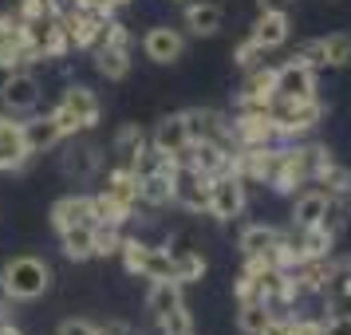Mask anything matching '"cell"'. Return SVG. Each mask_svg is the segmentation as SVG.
<instances>
[{"instance_id": "6da1fadb", "label": "cell", "mask_w": 351, "mask_h": 335, "mask_svg": "<svg viewBox=\"0 0 351 335\" xmlns=\"http://www.w3.org/2000/svg\"><path fill=\"white\" fill-rule=\"evenodd\" d=\"M51 288V264L40 256H12L4 269H0V292L8 300H40Z\"/></svg>"}, {"instance_id": "7a4b0ae2", "label": "cell", "mask_w": 351, "mask_h": 335, "mask_svg": "<svg viewBox=\"0 0 351 335\" xmlns=\"http://www.w3.org/2000/svg\"><path fill=\"white\" fill-rule=\"evenodd\" d=\"M99 114H103V103L91 87H83V83H71L64 91V99L51 107V119L60 123L67 138L71 134H83V130H95L99 127Z\"/></svg>"}, {"instance_id": "3957f363", "label": "cell", "mask_w": 351, "mask_h": 335, "mask_svg": "<svg viewBox=\"0 0 351 335\" xmlns=\"http://www.w3.org/2000/svg\"><path fill=\"white\" fill-rule=\"evenodd\" d=\"M269 114H272V123H276V130H280V138H285V142H296V138H304V134H312V130L319 127L324 103H319V95H312V99H272Z\"/></svg>"}, {"instance_id": "277c9868", "label": "cell", "mask_w": 351, "mask_h": 335, "mask_svg": "<svg viewBox=\"0 0 351 335\" xmlns=\"http://www.w3.org/2000/svg\"><path fill=\"white\" fill-rule=\"evenodd\" d=\"M245 206H249V186H245L233 170H225V174H217L209 182L206 213L213 221H237L241 213H245Z\"/></svg>"}, {"instance_id": "5b68a950", "label": "cell", "mask_w": 351, "mask_h": 335, "mask_svg": "<svg viewBox=\"0 0 351 335\" xmlns=\"http://www.w3.org/2000/svg\"><path fill=\"white\" fill-rule=\"evenodd\" d=\"M170 182H174V206L186 209V213H206L209 206V182L213 177L202 174L193 162H174V170H170Z\"/></svg>"}, {"instance_id": "8992f818", "label": "cell", "mask_w": 351, "mask_h": 335, "mask_svg": "<svg viewBox=\"0 0 351 335\" xmlns=\"http://www.w3.org/2000/svg\"><path fill=\"white\" fill-rule=\"evenodd\" d=\"M40 95H44V83L36 71H8L4 79H0V103H4V111L8 114H32L40 107Z\"/></svg>"}, {"instance_id": "52a82bcc", "label": "cell", "mask_w": 351, "mask_h": 335, "mask_svg": "<svg viewBox=\"0 0 351 335\" xmlns=\"http://www.w3.org/2000/svg\"><path fill=\"white\" fill-rule=\"evenodd\" d=\"M296 60L312 64L316 71L328 67H351V32H328L319 40H308L296 48Z\"/></svg>"}, {"instance_id": "ba28073f", "label": "cell", "mask_w": 351, "mask_h": 335, "mask_svg": "<svg viewBox=\"0 0 351 335\" xmlns=\"http://www.w3.org/2000/svg\"><path fill=\"white\" fill-rule=\"evenodd\" d=\"M60 170H64L71 182H91V177H99V170H103V154H99V146L91 142V138L71 134V138H64Z\"/></svg>"}, {"instance_id": "9c48e42d", "label": "cell", "mask_w": 351, "mask_h": 335, "mask_svg": "<svg viewBox=\"0 0 351 335\" xmlns=\"http://www.w3.org/2000/svg\"><path fill=\"white\" fill-rule=\"evenodd\" d=\"M32 162V150L24 142V127L16 123V114H0V174H20Z\"/></svg>"}, {"instance_id": "30bf717a", "label": "cell", "mask_w": 351, "mask_h": 335, "mask_svg": "<svg viewBox=\"0 0 351 335\" xmlns=\"http://www.w3.org/2000/svg\"><path fill=\"white\" fill-rule=\"evenodd\" d=\"M316 67L304 64V60H288V64L276 67V79H272V91L276 99H312L316 95Z\"/></svg>"}, {"instance_id": "8fae6325", "label": "cell", "mask_w": 351, "mask_h": 335, "mask_svg": "<svg viewBox=\"0 0 351 335\" xmlns=\"http://www.w3.org/2000/svg\"><path fill=\"white\" fill-rule=\"evenodd\" d=\"M28 60H36V55H32V48H28V40H24L20 16L0 12V67H4V71H16V67H24Z\"/></svg>"}, {"instance_id": "7c38bea8", "label": "cell", "mask_w": 351, "mask_h": 335, "mask_svg": "<svg viewBox=\"0 0 351 335\" xmlns=\"http://www.w3.org/2000/svg\"><path fill=\"white\" fill-rule=\"evenodd\" d=\"M143 51L150 64H178L182 55H186V36L178 32V28H170V24H158V28H150V32L143 36Z\"/></svg>"}, {"instance_id": "4fadbf2b", "label": "cell", "mask_w": 351, "mask_h": 335, "mask_svg": "<svg viewBox=\"0 0 351 335\" xmlns=\"http://www.w3.org/2000/svg\"><path fill=\"white\" fill-rule=\"evenodd\" d=\"M48 221L56 233H64L71 225H95V197L91 193H67V197H60L51 206Z\"/></svg>"}, {"instance_id": "5bb4252c", "label": "cell", "mask_w": 351, "mask_h": 335, "mask_svg": "<svg viewBox=\"0 0 351 335\" xmlns=\"http://www.w3.org/2000/svg\"><path fill=\"white\" fill-rule=\"evenodd\" d=\"M150 146L154 150H162L166 158L182 162L186 158V150H190V130H186V114H166V119H158V127H154V134H150Z\"/></svg>"}, {"instance_id": "9a60e30c", "label": "cell", "mask_w": 351, "mask_h": 335, "mask_svg": "<svg viewBox=\"0 0 351 335\" xmlns=\"http://www.w3.org/2000/svg\"><path fill=\"white\" fill-rule=\"evenodd\" d=\"M170 249V256H174V280L178 284H197L202 276H206V256H202V249L190 240V233H182V237H174V245H166Z\"/></svg>"}, {"instance_id": "2e32d148", "label": "cell", "mask_w": 351, "mask_h": 335, "mask_svg": "<svg viewBox=\"0 0 351 335\" xmlns=\"http://www.w3.org/2000/svg\"><path fill=\"white\" fill-rule=\"evenodd\" d=\"M24 127V142H28V150H32V158L36 154H48V150H56V146H64V130H60V123L48 114H32V119H24L20 123Z\"/></svg>"}, {"instance_id": "e0dca14e", "label": "cell", "mask_w": 351, "mask_h": 335, "mask_svg": "<svg viewBox=\"0 0 351 335\" xmlns=\"http://www.w3.org/2000/svg\"><path fill=\"white\" fill-rule=\"evenodd\" d=\"M328 209H332V197H328V193L319 190V186H304V190L296 193V201H292V225H296V229L324 225Z\"/></svg>"}, {"instance_id": "ac0fdd59", "label": "cell", "mask_w": 351, "mask_h": 335, "mask_svg": "<svg viewBox=\"0 0 351 335\" xmlns=\"http://www.w3.org/2000/svg\"><path fill=\"white\" fill-rule=\"evenodd\" d=\"M272 79H276V67L261 64L253 71H245V83H241V95H237V107H269L276 91H272Z\"/></svg>"}, {"instance_id": "d6986e66", "label": "cell", "mask_w": 351, "mask_h": 335, "mask_svg": "<svg viewBox=\"0 0 351 335\" xmlns=\"http://www.w3.org/2000/svg\"><path fill=\"white\" fill-rule=\"evenodd\" d=\"M146 146H150V138H146V130L138 127V123L119 127V134H114V142H111L114 170H130V174H134V162H138V154H143Z\"/></svg>"}, {"instance_id": "ffe728a7", "label": "cell", "mask_w": 351, "mask_h": 335, "mask_svg": "<svg viewBox=\"0 0 351 335\" xmlns=\"http://www.w3.org/2000/svg\"><path fill=\"white\" fill-rule=\"evenodd\" d=\"M170 170H174V166H170ZM170 170H158V174H143L138 177V206L143 209L174 206V182H170Z\"/></svg>"}, {"instance_id": "44dd1931", "label": "cell", "mask_w": 351, "mask_h": 335, "mask_svg": "<svg viewBox=\"0 0 351 335\" xmlns=\"http://www.w3.org/2000/svg\"><path fill=\"white\" fill-rule=\"evenodd\" d=\"M225 24V4H206V0H186V28L193 36H217Z\"/></svg>"}, {"instance_id": "7402d4cb", "label": "cell", "mask_w": 351, "mask_h": 335, "mask_svg": "<svg viewBox=\"0 0 351 335\" xmlns=\"http://www.w3.org/2000/svg\"><path fill=\"white\" fill-rule=\"evenodd\" d=\"M288 32H292V20H288V12H261L249 36H253L265 51H272V48H280V44H288Z\"/></svg>"}, {"instance_id": "603a6c76", "label": "cell", "mask_w": 351, "mask_h": 335, "mask_svg": "<svg viewBox=\"0 0 351 335\" xmlns=\"http://www.w3.org/2000/svg\"><path fill=\"white\" fill-rule=\"evenodd\" d=\"M280 245V229H272V225H245L237 237V249L245 260H253V256H269L272 249Z\"/></svg>"}, {"instance_id": "cb8c5ba5", "label": "cell", "mask_w": 351, "mask_h": 335, "mask_svg": "<svg viewBox=\"0 0 351 335\" xmlns=\"http://www.w3.org/2000/svg\"><path fill=\"white\" fill-rule=\"evenodd\" d=\"M60 249H64V256L75 260V264L91 260V256H95V225H71V229H64V233H60Z\"/></svg>"}, {"instance_id": "d4e9b609", "label": "cell", "mask_w": 351, "mask_h": 335, "mask_svg": "<svg viewBox=\"0 0 351 335\" xmlns=\"http://www.w3.org/2000/svg\"><path fill=\"white\" fill-rule=\"evenodd\" d=\"M95 71L107 83H119L130 75V48H114V44H99L95 48Z\"/></svg>"}, {"instance_id": "484cf974", "label": "cell", "mask_w": 351, "mask_h": 335, "mask_svg": "<svg viewBox=\"0 0 351 335\" xmlns=\"http://www.w3.org/2000/svg\"><path fill=\"white\" fill-rule=\"evenodd\" d=\"M178 303H186L178 280H150V292H146V312H150V319L166 316V312L178 308Z\"/></svg>"}, {"instance_id": "4316f807", "label": "cell", "mask_w": 351, "mask_h": 335, "mask_svg": "<svg viewBox=\"0 0 351 335\" xmlns=\"http://www.w3.org/2000/svg\"><path fill=\"white\" fill-rule=\"evenodd\" d=\"M312 186H319V190L328 193L332 201H348V197H351V170H343V166L332 158L316 174V182H312Z\"/></svg>"}, {"instance_id": "83f0119b", "label": "cell", "mask_w": 351, "mask_h": 335, "mask_svg": "<svg viewBox=\"0 0 351 335\" xmlns=\"http://www.w3.org/2000/svg\"><path fill=\"white\" fill-rule=\"evenodd\" d=\"M269 319H272V308H269V303H261V300L237 303V332H241V335H261Z\"/></svg>"}, {"instance_id": "f1b7e54d", "label": "cell", "mask_w": 351, "mask_h": 335, "mask_svg": "<svg viewBox=\"0 0 351 335\" xmlns=\"http://www.w3.org/2000/svg\"><path fill=\"white\" fill-rule=\"evenodd\" d=\"M123 225H111V221H95V256H119L123 249Z\"/></svg>"}, {"instance_id": "f546056e", "label": "cell", "mask_w": 351, "mask_h": 335, "mask_svg": "<svg viewBox=\"0 0 351 335\" xmlns=\"http://www.w3.org/2000/svg\"><path fill=\"white\" fill-rule=\"evenodd\" d=\"M154 323H158L162 335H190L193 332V316H190V308H186V303L170 308V312H166V316H158Z\"/></svg>"}, {"instance_id": "4dcf8cb0", "label": "cell", "mask_w": 351, "mask_h": 335, "mask_svg": "<svg viewBox=\"0 0 351 335\" xmlns=\"http://www.w3.org/2000/svg\"><path fill=\"white\" fill-rule=\"evenodd\" d=\"M265 55H269V51H265V48L253 40V36H249L245 44H237V51H233V64H237L241 71H253V67L265 64Z\"/></svg>"}, {"instance_id": "1f68e13d", "label": "cell", "mask_w": 351, "mask_h": 335, "mask_svg": "<svg viewBox=\"0 0 351 335\" xmlns=\"http://www.w3.org/2000/svg\"><path fill=\"white\" fill-rule=\"evenodd\" d=\"M56 335H99V327L91 323V319H64L60 327H56Z\"/></svg>"}, {"instance_id": "d6a6232c", "label": "cell", "mask_w": 351, "mask_h": 335, "mask_svg": "<svg viewBox=\"0 0 351 335\" xmlns=\"http://www.w3.org/2000/svg\"><path fill=\"white\" fill-rule=\"evenodd\" d=\"M292 319L296 316H285V312H272V319L265 323L261 335H292Z\"/></svg>"}, {"instance_id": "836d02e7", "label": "cell", "mask_w": 351, "mask_h": 335, "mask_svg": "<svg viewBox=\"0 0 351 335\" xmlns=\"http://www.w3.org/2000/svg\"><path fill=\"white\" fill-rule=\"evenodd\" d=\"M324 335H351V312L324 319Z\"/></svg>"}, {"instance_id": "e575fe53", "label": "cell", "mask_w": 351, "mask_h": 335, "mask_svg": "<svg viewBox=\"0 0 351 335\" xmlns=\"http://www.w3.org/2000/svg\"><path fill=\"white\" fill-rule=\"evenodd\" d=\"M99 335H143V332L130 327V323H123V319H107V323L99 327Z\"/></svg>"}, {"instance_id": "d590c367", "label": "cell", "mask_w": 351, "mask_h": 335, "mask_svg": "<svg viewBox=\"0 0 351 335\" xmlns=\"http://www.w3.org/2000/svg\"><path fill=\"white\" fill-rule=\"evenodd\" d=\"M261 4V12H288L292 8V0H256Z\"/></svg>"}, {"instance_id": "8d00e7d4", "label": "cell", "mask_w": 351, "mask_h": 335, "mask_svg": "<svg viewBox=\"0 0 351 335\" xmlns=\"http://www.w3.org/2000/svg\"><path fill=\"white\" fill-rule=\"evenodd\" d=\"M0 335H24V332H20L12 319H0Z\"/></svg>"}, {"instance_id": "74e56055", "label": "cell", "mask_w": 351, "mask_h": 335, "mask_svg": "<svg viewBox=\"0 0 351 335\" xmlns=\"http://www.w3.org/2000/svg\"><path fill=\"white\" fill-rule=\"evenodd\" d=\"M182 4H186V0H182Z\"/></svg>"}, {"instance_id": "f35d334b", "label": "cell", "mask_w": 351, "mask_h": 335, "mask_svg": "<svg viewBox=\"0 0 351 335\" xmlns=\"http://www.w3.org/2000/svg\"><path fill=\"white\" fill-rule=\"evenodd\" d=\"M190 335H193V332H190Z\"/></svg>"}]
</instances>
